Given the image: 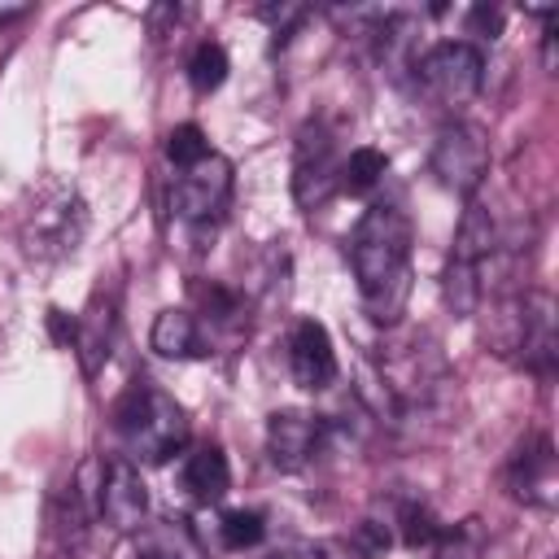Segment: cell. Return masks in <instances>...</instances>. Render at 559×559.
<instances>
[{"label":"cell","instance_id":"cell-1","mask_svg":"<svg viewBox=\"0 0 559 559\" xmlns=\"http://www.w3.org/2000/svg\"><path fill=\"white\" fill-rule=\"evenodd\" d=\"M411 218L393 205H371L349 240V262L371 323H397L411 297Z\"/></svg>","mask_w":559,"mask_h":559},{"label":"cell","instance_id":"cell-2","mask_svg":"<svg viewBox=\"0 0 559 559\" xmlns=\"http://www.w3.org/2000/svg\"><path fill=\"white\" fill-rule=\"evenodd\" d=\"M114 428L122 432L127 450L140 463H166L170 454H179L188 445V415H183V406L170 393H162L157 384H148V380L131 384L118 397Z\"/></svg>","mask_w":559,"mask_h":559},{"label":"cell","instance_id":"cell-3","mask_svg":"<svg viewBox=\"0 0 559 559\" xmlns=\"http://www.w3.org/2000/svg\"><path fill=\"white\" fill-rule=\"evenodd\" d=\"M87 231V205L70 188H44L22 214V245L31 258H66Z\"/></svg>","mask_w":559,"mask_h":559},{"label":"cell","instance_id":"cell-4","mask_svg":"<svg viewBox=\"0 0 559 559\" xmlns=\"http://www.w3.org/2000/svg\"><path fill=\"white\" fill-rule=\"evenodd\" d=\"M415 74L441 109H463L485 83V57L467 39H441L415 61Z\"/></svg>","mask_w":559,"mask_h":559},{"label":"cell","instance_id":"cell-5","mask_svg":"<svg viewBox=\"0 0 559 559\" xmlns=\"http://www.w3.org/2000/svg\"><path fill=\"white\" fill-rule=\"evenodd\" d=\"M428 166L437 175L441 188L459 192V197H472L485 175H489V144H485V131L472 127V122H445L437 135H432V153H428Z\"/></svg>","mask_w":559,"mask_h":559},{"label":"cell","instance_id":"cell-6","mask_svg":"<svg viewBox=\"0 0 559 559\" xmlns=\"http://www.w3.org/2000/svg\"><path fill=\"white\" fill-rule=\"evenodd\" d=\"M332 192H341V157L336 140L323 122H306L297 131V157H293V197L301 210L323 205Z\"/></svg>","mask_w":559,"mask_h":559},{"label":"cell","instance_id":"cell-7","mask_svg":"<svg viewBox=\"0 0 559 559\" xmlns=\"http://www.w3.org/2000/svg\"><path fill=\"white\" fill-rule=\"evenodd\" d=\"M231 197V162L223 153H210L201 157L197 166H188L175 188H170V210L188 223H205V218H218L223 205Z\"/></svg>","mask_w":559,"mask_h":559},{"label":"cell","instance_id":"cell-8","mask_svg":"<svg viewBox=\"0 0 559 559\" xmlns=\"http://www.w3.org/2000/svg\"><path fill=\"white\" fill-rule=\"evenodd\" d=\"M96 515L114 528V533H135L148 515V489L144 476L131 459H109L100 467V485H96Z\"/></svg>","mask_w":559,"mask_h":559},{"label":"cell","instance_id":"cell-9","mask_svg":"<svg viewBox=\"0 0 559 559\" xmlns=\"http://www.w3.org/2000/svg\"><path fill=\"white\" fill-rule=\"evenodd\" d=\"M323 441V419L314 411H301V406H284V411H271L266 419V454L280 472H297L310 463V454L319 450Z\"/></svg>","mask_w":559,"mask_h":559},{"label":"cell","instance_id":"cell-10","mask_svg":"<svg viewBox=\"0 0 559 559\" xmlns=\"http://www.w3.org/2000/svg\"><path fill=\"white\" fill-rule=\"evenodd\" d=\"M288 371L301 389L319 393L336 380V349H332V336L319 319H301L288 336Z\"/></svg>","mask_w":559,"mask_h":559},{"label":"cell","instance_id":"cell-11","mask_svg":"<svg viewBox=\"0 0 559 559\" xmlns=\"http://www.w3.org/2000/svg\"><path fill=\"white\" fill-rule=\"evenodd\" d=\"M520 358L533 376L550 380L559 362V319H555V297L550 293H524V345Z\"/></svg>","mask_w":559,"mask_h":559},{"label":"cell","instance_id":"cell-12","mask_svg":"<svg viewBox=\"0 0 559 559\" xmlns=\"http://www.w3.org/2000/svg\"><path fill=\"white\" fill-rule=\"evenodd\" d=\"M507 480H511V493L528 507H542L550 511L555 507V445L550 437H533L515 450L511 467H507Z\"/></svg>","mask_w":559,"mask_h":559},{"label":"cell","instance_id":"cell-13","mask_svg":"<svg viewBox=\"0 0 559 559\" xmlns=\"http://www.w3.org/2000/svg\"><path fill=\"white\" fill-rule=\"evenodd\" d=\"M70 349L79 354L83 376H100L105 371L109 349H114V301H105L100 293L92 297V306L79 314V332H74Z\"/></svg>","mask_w":559,"mask_h":559},{"label":"cell","instance_id":"cell-14","mask_svg":"<svg viewBox=\"0 0 559 559\" xmlns=\"http://www.w3.org/2000/svg\"><path fill=\"white\" fill-rule=\"evenodd\" d=\"M502 236H498V223L493 214L480 205V201H467L463 218H459V231H454V245H450V258L454 262H472V266H485L493 253H498Z\"/></svg>","mask_w":559,"mask_h":559},{"label":"cell","instance_id":"cell-15","mask_svg":"<svg viewBox=\"0 0 559 559\" xmlns=\"http://www.w3.org/2000/svg\"><path fill=\"white\" fill-rule=\"evenodd\" d=\"M480 319H485V328H480L485 345L498 358H515L520 345H524V297L498 293V297H489V310Z\"/></svg>","mask_w":559,"mask_h":559},{"label":"cell","instance_id":"cell-16","mask_svg":"<svg viewBox=\"0 0 559 559\" xmlns=\"http://www.w3.org/2000/svg\"><path fill=\"white\" fill-rule=\"evenodd\" d=\"M183 489H188L197 502H218V498L231 489L227 454H223L218 445H197V450L183 459Z\"/></svg>","mask_w":559,"mask_h":559},{"label":"cell","instance_id":"cell-17","mask_svg":"<svg viewBox=\"0 0 559 559\" xmlns=\"http://www.w3.org/2000/svg\"><path fill=\"white\" fill-rule=\"evenodd\" d=\"M415 31L419 22L411 13H384V22L376 26V48H380V61L393 79H402L406 70H415L419 61V48H415Z\"/></svg>","mask_w":559,"mask_h":559},{"label":"cell","instance_id":"cell-18","mask_svg":"<svg viewBox=\"0 0 559 559\" xmlns=\"http://www.w3.org/2000/svg\"><path fill=\"white\" fill-rule=\"evenodd\" d=\"M148 345H153V354L175 358V362H179V358H197V354H201V328H197V314H188V310H179V306L162 310V314L153 319Z\"/></svg>","mask_w":559,"mask_h":559},{"label":"cell","instance_id":"cell-19","mask_svg":"<svg viewBox=\"0 0 559 559\" xmlns=\"http://www.w3.org/2000/svg\"><path fill=\"white\" fill-rule=\"evenodd\" d=\"M441 297H445V306L459 314V319H467V314H476L480 310V301H485V284H480V266H472V262H445V275H441Z\"/></svg>","mask_w":559,"mask_h":559},{"label":"cell","instance_id":"cell-20","mask_svg":"<svg viewBox=\"0 0 559 559\" xmlns=\"http://www.w3.org/2000/svg\"><path fill=\"white\" fill-rule=\"evenodd\" d=\"M384 170H389V157L380 148H371V144H358L341 162V188L345 192H367V188H376L384 179Z\"/></svg>","mask_w":559,"mask_h":559},{"label":"cell","instance_id":"cell-21","mask_svg":"<svg viewBox=\"0 0 559 559\" xmlns=\"http://www.w3.org/2000/svg\"><path fill=\"white\" fill-rule=\"evenodd\" d=\"M223 79H227V48H223V44H214V39L197 44V48H192V57H188V83L205 96V92L223 87Z\"/></svg>","mask_w":559,"mask_h":559},{"label":"cell","instance_id":"cell-22","mask_svg":"<svg viewBox=\"0 0 559 559\" xmlns=\"http://www.w3.org/2000/svg\"><path fill=\"white\" fill-rule=\"evenodd\" d=\"M397 528H402V546H411V550L437 546V537L445 533V528L437 524V515H432L424 502H415V498H406V502L397 507Z\"/></svg>","mask_w":559,"mask_h":559},{"label":"cell","instance_id":"cell-23","mask_svg":"<svg viewBox=\"0 0 559 559\" xmlns=\"http://www.w3.org/2000/svg\"><path fill=\"white\" fill-rule=\"evenodd\" d=\"M218 537H223V546H227V550H249V546H258V542L266 537V520H262V511L236 507V511H227V515H223Z\"/></svg>","mask_w":559,"mask_h":559},{"label":"cell","instance_id":"cell-24","mask_svg":"<svg viewBox=\"0 0 559 559\" xmlns=\"http://www.w3.org/2000/svg\"><path fill=\"white\" fill-rule=\"evenodd\" d=\"M166 157H170L179 170H188V166H197L201 157H210L205 131H201L197 122H179V127L166 135Z\"/></svg>","mask_w":559,"mask_h":559},{"label":"cell","instance_id":"cell-25","mask_svg":"<svg viewBox=\"0 0 559 559\" xmlns=\"http://www.w3.org/2000/svg\"><path fill=\"white\" fill-rule=\"evenodd\" d=\"M197 297H201V306H205V314L214 323H231L240 314V297L231 288H223V284H197Z\"/></svg>","mask_w":559,"mask_h":559},{"label":"cell","instance_id":"cell-26","mask_svg":"<svg viewBox=\"0 0 559 559\" xmlns=\"http://www.w3.org/2000/svg\"><path fill=\"white\" fill-rule=\"evenodd\" d=\"M432 559H476V533L467 524L454 533H441L432 546Z\"/></svg>","mask_w":559,"mask_h":559},{"label":"cell","instance_id":"cell-27","mask_svg":"<svg viewBox=\"0 0 559 559\" xmlns=\"http://www.w3.org/2000/svg\"><path fill=\"white\" fill-rule=\"evenodd\" d=\"M258 17H266V22H271L275 39H288V31L306 17V4H293V0H288V4H262V9H258Z\"/></svg>","mask_w":559,"mask_h":559},{"label":"cell","instance_id":"cell-28","mask_svg":"<svg viewBox=\"0 0 559 559\" xmlns=\"http://www.w3.org/2000/svg\"><path fill=\"white\" fill-rule=\"evenodd\" d=\"M354 550H362V555H380V550H389V524H380V520H362V524L354 528Z\"/></svg>","mask_w":559,"mask_h":559},{"label":"cell","instance_id":"cell-29","mask_svg":"<svg viewBox=\"0 0 559 559\" xmlns=\"http://www.w3.org/2000/svg\"><path fill=\"white\" fill-rule=\"evenodd\" d=\"M345 555H354V546H345V542H301V546L284 550L280 559H345Z\"/></svg>","mask_w":559,"mask_h":559},{"label":"cell","instance_id":"cell-30","mask_svg":"<svg viewBox=\"0 0 559 559\" xmlns=\"http://www.w3.org/2000/svg\"><path fill=\"white\" fill-rule=\"evenodd\" d=\"M467 31L480 35V39H498V31H502V13L489 9V4H476V9L467 13Z\"/></svg>","mask_w":559,"mask_h":559},{"label":"cell","instance_id":"cell-31","mask_svg":"<svg viewBox=\"0 0 559 559\" xmlns=\"http://www.w3.org/2000/svg\"><path fill=\"white\" fill-rule=\"evenodd\" d=\"M48 332H52V341H57V345H74L79 319H74V314H66L61 306H52V310H48Z\"/></svg>","mask_w":559,"mask_h":559}]
</instances>
